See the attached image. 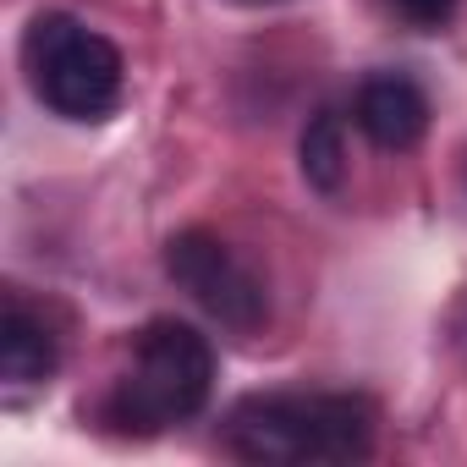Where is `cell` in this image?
<instances>
[{"label":"cell","mask_w":467,"mask_h":467,"mask_svg":"<svg viewBox=\"0 0 467 467\" xmlns=\"http://www.w3.org/2000/svg\"><path fill=\"white\" fill-rule=\"evenodd\" d=\"M225 445L243 462L308 467V462H363L374 451V407L363 396H248L225 418Z\"/></svg>","instance_id":"obj_1"},{"label":"cell","mask_w":467,"mask_h":467,"mask_svg":"<svg viewBox=\"0 0 467 467\" xmlns=\"http://www.w3.org/2000/svg\"><path fill=\"white\" fill-rule=\"evenodd\" d=\"M214 390V352L209 341L182 319H154L138 336L132 374L110 396V423L127 434H160L182 418H192Z\"/></svg>","instance_id":"obj_2"},{"label":"cell","mask_w":467,"mask_h":467,"mask_svg":"<svg viewBox=\"0 0 467 467\" xmlns=\"http://www.w3.org/2000/svg\"><path fill=\"white\" fill-rule=\"evenodd\" d=\"M23 67L39 105H50L67 121H99L121 105V83H127L121 50L67 12H39L28 23Z\"/></svg>","instance_id":"obj_3"},{"label":"cell","mask_w":467,"mask_h":467,"mask_svg":"<svg viewBox=\"0 0 467 467\" xmlns=\"http://www.w3.org/2000/svg\"><path fill=\"white\" fill-rule=\"evenodd\" d=\"M165 275L225 330H259L270 314L259 275L209 231H176L165 243Z\"/></svg>","instance_id":"obj_4"},{"label":"cell","mask_w":467,"mask_h":467,"mask_svg":"<svg viewBox=\"0 0 467 467\" xmlns=\"http://www.w3.org/2000/svg\"><path fill=\"white\" fill-rule=\"evenodd\" d=\"M358 127L374 149L407 154L429 132V94L407 72H379L358 88Z\"/></svg>","instance_id":"obj_5"},{"label":"cell","mask_w":467,"mask_h":467,"mask_svg":"<svg viewBox=\"0 0 467 467\" xmlns=\"http://www.w3.org/2000/svg\"><path fill=\"white\" fill-rule=\"evenodd\" d=\"M0 374L12 385H45L56 374V336L23 303L0 314Z\"/></svg>","instance_id":"obj_6"},{"label":"cell","mask_w":467,"mask_h":467,"mask_svg":"<svg viewBox=\"0 0 467 467\" xmlns=\"http://www.w3.org/2000/svg\"><path fill=\"white\" fill-rule=\"evenodd\" d=\"M297 160H303V176H308V187H319V192H336V187H341V176H347V138H341V116L319 110V116L303 127Z\"/></svg>","instance_id":"obj_7"},{"label":"cell","mask_w":467,"mask_h":467,"mask_svg":"<svg viewBox=\"0 0 467 467\" xmlns=\"http://www.w3.org/2000/svg\"><path fill=\"white\" fill-rule=\"evenodd\" d=\"M456 6H462V0H390V12H396L407 28H423V34L445 28V23L456 17Z\"/></svg>","instance_id":"obj_8"},{"label":"cell","mask_w":467,"mask_h":467,"mask_svg":"<svg viewBox=\"0 0 467 467\" xmlns=\"http://www.w3.org/2000/svg\"><path fill=\"white\" fill-rule=\"evenodd\" d=\"M243 6H270V0H243Z\"/></svg>","instance_id":"obj_9"},{"label":"cell","mask_w":467,"mask_h":467,"mask_svg":"<svg viewBox=\"0 0 467 467\" xmlns=\"http://www.w3.org/2000/svg\"><path fill=\"white\" fill-rule=\"evenodd\" d=\"M462 182H467V160H462Z\"/></svg>","instance_id":"obj_10"}]
</instances>
